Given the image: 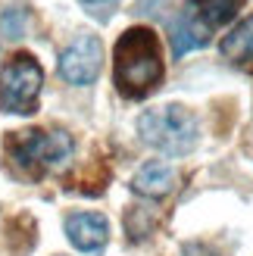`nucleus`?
Wrapping results in <instances>:
<instances>
[{
    "label": "nucleus",
    "instance_id": "nucleus-9",
    "mask_svg": "<svg viewBox=\"0 0 253 256\" xmlns=\"http://www.w3.org/2000/svg\"><path fill=\"white\" fill-rule=\"evenodd\" d=\"M132 188L138 190L141 197H166L169 190L175 188V169L172 166H166V162H144L141 169L134 172V178H132Z\"/></svg>",
    "mask_w": 253,
    "mask_h": 256
},
{
    "label": "nucleus",
    "instance_id": "nucleus-6",
    "mask_svg": "<svg viewBox=\"0 0 253 256\" xmlns=\"http://www.w3.org/2000/svg\"><path fill=\"white\" fill-rule=\"evenodd\" d=\"M104 66V47L94 34H82L60 54V75L69 84H91Z\"/></svg>",
    "mask_w": 253,
    "mask_h": 256
},
{
    "label": "nucleus",
    "instance_id": "nucleus-10",
    "mask_svg": "<svg viewBox=\"0 0 253 256\" xmlns=\"http://www.w3.org/2000/svg\"><path fill=\"white\" fill-rule=\"evenodd\" d=\"M4 32H6V38H19L22 34V12H16V19H12V10L10 12H4Z\"/></svg>",
    "mask_w": 253,
    "mask_h": 256
},
{
    "label": "nucleus",
    "instance_id": "nucleus-4",
    "mask_svg": "<svg viewBox=\"0 0 253 256\" xmlns=\"http://www.w3.org/2000/svg\"><path fill=\"white\" fill-rule=\"evenodd\" d=\"M6 150L19 169L32 175H44L50 169H62L72 156V138L66 132H41V128H28V132H12L6 138Z\"/></svg>",
    "mask_w": 253,
    "mask_h": 256
},
{
    "label": "nucleus",
    "instance_id": "nucleus-3",
    "mask_svg": "<svg viewBox=\"0 0 253 256\" xmlns=\"http://www.w3.org/2000/svg\"><path fill=\"white\" fill-rule=\"evenodd\" d=\"M138 134L147 147L166 153V156H184L197 144V119L182 104H166L141 112Z\"/></svg>",
    "mask_w": 253,
    "mask_h": 256
},
{
    "label": "nucleus",
    "instance_id": "nucleus-2",
    "mask_svg": "<svg viewBox=\"0 0 253 256\" xmlns=\"http://www.w3.org/2000/svg\"><path fill=\"white\" fill-rule=\"evenodd\" d=\"M241 6L244 0H184V10L169 28L172 54L184 56L191 50L204 47L210 41V34L222 25H228L241 12Z\"/></svg>",
    "mask_w": 253,
    "mask_h": 256
},
{
    "label": "nucleus",
    "instance_id": "nucleus-5",
    "mask_svg": "<svg viewBox=\"0 0 253 256\" xmlns=\"http://www.w3.org/2000/svg\"><path fill=\"white\" fill-rule=\"evenodd\" d=\"M41 84H44V72L38 66V60L32 54H16L0 72V106L6 112L28 116L38 106Z\"/></svg>",
    "mask_w": 253,
    "mask_h": 256
},
{
    "label": "nucleus",
    "instance_id": "nucleus-7",
    "mask_svg": "<svg viewBox=\"0 0 253 256\" xmlns=\"http://www.w3.org/2000/svg\"><path fill=\"white\" fill-rule=\"evenodd\" d=\"M66 234L72 240V247H78L84 253H97L110 240V222L100 212H72L66 216Z\"/></svg>",
    "mask_w": 253,
    "mask_h": 256
},
{
    "label": "nucleus",
    "instance_id": "nucleus-1",
    "mask_svg": "<svg viewBox=\"0 0 253 256\" xmlns=\"http://www.w3.org/2000/svg\"><path fill=\"white\" fill-rule=\"evenodd\" d=\"M162 75H166V66H162L156 32L147 25H134V28L122 32L116 50H112V82H116L119 94L128 100H141L156 91Z\"/></svg>",
    "mask_w": 253,
    "mask_h": 256
},
{
    "label": "nucleus",
    "instance_id": "nucleus-11",
    "mask_svg": "<svg viewBox=\"0 0 253 256\" xmlns=\"http://www.w3.org/2000/svg\"><path fill=\"white\" fill-rule=\"evenodd\" d=\"M184 256H212L204 244H191V247H184Z\"/></svg>",
    "mask_w": 253,
    "mask_h": 256
},
{
    "label": "nucleus",
    "instance_id": "nucleus-8",
    "mask_svg": "<svg viewBox=\"0 0 253 256\" xmlns=\"http://www.w3.org/2000/svg\"><path fill=\"white\" fill-rule=\"evenodd\" d=\"M222 56L232 62V66H241L247 72H253V16L241 19L234 28L222 38Z\"/></svg>",
    "mask_w": 253,
    "mask_h": 256
},
{
    "label": "nucleus",
    "instance_id": "nucleus-12",
    "mask_svg": "<svg viewBox=\"0 0 253 256\" xmlns=\"http://www.w3.org/2000/svg\"><path fill=\"white\" fill-rule=\"evenodd\" d=\"M82 4H88V6H100V4H112V0H82Z\"/></svg>",
    "mask_w": 253,
    "mask_h": 256
}]
</instances>
